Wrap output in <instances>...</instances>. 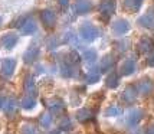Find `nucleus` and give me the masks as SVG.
Listing matches in <instances>:
<instances>
[{"mask_svg": "<svg viewBox=\"0 0 154 134\" xmlns=\"http://www.w3.org/2000/svg\"><path fill=\"white\" fill-rule=\"evenodd\" d=\"M135 97H137V89L135 87H127L124 89V92H122V100L125 101V102H133L135 100Z\"/></svg>", "mask_w": 154, "mask_h": 134, "instance_id": "12", "label": "nucleus"}, {"mask_svg": "<svg viewBox=\"0 0 154 134\" xmlns=\"http://www.w3.org/2000/svg\"><path fill=\"white\" fill-rule=\"evenodd\" d=\"M141 118H143V111L141 110H133L127 115V124L128 126H135Z\"/></svg>", "mask_w": 154, "mask_h": 134, "instance_id": "10", "label": "nucleus"}, {"mask_svg": "<svg viewBox=\"0 0 154 134\" xmlns=\"http://www.w3.org/2000/svg\"><path fill=\"white\" fill-rule=\"evenodd\" d=\"M140 23L143 25V26H147V27L154 26V16H151V14H146L144 17H141Z\"/></svg>", "mask_w": 154, "mask_h": 134, "instance_id": "16", "label": "nucleus"}, {"mask_svg": "<svg viewBox=\"0 0 154 134\" xmlns=\"http://www.w3.org/2000/svg\"><path fill=\"white\" fill-rule=\"evenodd\" d=\"M147 134H154V124H151V126L147 127Z\"/></svg>", "mask_w": 154, "mask_h": 134, "instance_id": "27", "label": "nucleus"}, {"mask_svg": "<svg viewBox=\"0 0 154 134\" xmlns=\"http://www.w3.org/2000/svg\"><path fill=\"white\" fill-rule=\"evenodd\" d=\"M91 10V2L89 0H76L75 3V12L79 14H84Z\"/></svg>", "mask_w": 154, "mask_h": 134, "instance_id": "9", "label": "nucleus"}, {"mask_svg": "<svg viewBox=\"0 0 154 134\" xmlns=\"http://www.w3.org/2000/svg\"><path fill=\"white\" fill-rule=\"evenodd\" d=\"M148 65H154V52H151V55L148 56Z\"/></svg>", "mask_w": 154, "mask_h": 134, "instance_id": "26", "label": "nucleus"}, {"mask_svg": "<svg viewBox=\"0 0 154 134\" xmlns=\"http://www.w3.org/2000/svg\"><path fill=\"white\" fill-rule=\"evenodd\" d=\"M40 124L43 126V127H49L51 126V114H48V113H45V114L40 117Z\"/></svg>", "mask_w": 154, "mask_h": 134, "instance_id": "21", "label": "nucleus"}, {"mask_svg": "<svg viewBox=\"0 0 154 134\" xmlns=\"http://www.w3.org/2000/svg\"><path fill=\"white\" fill-rule=\"evenodd\" d=\"M89 117H91V113H89L88 110H81L79 113L76 114V118L79 121H85V120H88Z\"/></svg>", "mask_w": 154, "mask_h": 134, "instance_id": "20", "label": "nucleus"}, {"mask_svg": "<svg viewBox=\"0 0 154 134\" xmlns=\"http://www.w3.org/2000/svg\"><path fill=\"white\" fill-rule=\"evenodd\" d=\"M42 22H43V25L46 27H52L55 25V22H56V16L52 10H43L42 12Z\"/></svg>", "mask_w": 154, "mask_h": 134, "instance_id": "7", "label": "nucleus"}, {"mask_svg": "<svg viewBox=\"0 0 154 134\" xmlns=\"http://www.w3.org/2000/svg\"><path fill=\"white\" fill-rule=\"evenodd\" d=\"M49 134H59L58 131H52V133H49Z\"/></svg>", "mask_w": 154, "mask_h": 134, "instance_id": "29", "label": "nucleus"}, {"mask_svg": "<svg viewBox=\"0 0 154 134\" xmlns=\"http://www.w3.org/2000/svg\"><path fill=\"white\" fill-rule=\"evenodd\" d=\"M84 58L88 61V62H94L97 59V54H95L94 51H85L84 52Z\"/></svg>", "mask_w": 154, "mask_h": 134, "instance_id": "22", "label": "nucleus"}, {"mask_svg": "<svg viewBox=\"0 0 154 134\" xmlns=\"http://www.w3.org/2000/svg\"><path fill=\"white\" fill-rule=\"evenodd\" d=\"M2 105H3V100H0V107H2Z\"/></svg>", "mask_w": 154, "mask_h": 134, "instance_id": "30", "label": "nucleus"}, {"mask_svg": "<svg viewBox=\"0 0 154 134\" xmlns=\"http://www.w3.org/2000/svg\"><path fill=\"white\" fill-rule=\"evenodd\" d=\"M128 29H130V25H128L127 20L117 19V20H114V22H112V30H114V33L122 35V33H125Z\"/></svg>", "mask_w": 154, "mask_h": 134, "instance_id": "2", "label": "nucleus"}, {"mask_svg": "<svg viewBox=\"0 0 154 134\" xmlns=\"http://www.w3.org/2000/svg\"><path fill=\"white\" fill-rule=\"evenodd\" d=\"M14 67H16V62L14 59H5L2 62V75L3 76H12L14 71Z\"/></svg>", "mask_w": 154, "mask_h": 134, "instance_id": "4", "label": "nucleus"}, {"mask_svg": "<svg viewBox=\"0 0 154 134\" xmlns=\"http://www.w3.org/2000/svg\"><path fill=\"white\" fill-rule=\"evenodd\" d=\"M58 2H59V5L62 7H66L68 6V0H58Z\"/></svg>", "mask_w": 154, "mask_h": 134, "instance_id": "28", "label": "nucleus"}, {"mask_svg": "<svg viewBox=\"0 0 154 134\" xmlns=\"http://www.w3.org/2000/svg\"><path fill=\"white\" fill-rule=\"evenodd\" d=\"M48 108H49L51 111H54V113L62 111V110H63V102L60 100H58V98L51 100V101H48Z\"/></svg>", "mask_w": 154, "mask_h": 134, "instance_id": "14", "label": "nucleus"}, {"mask_svg": "<svg viewBox=\"0 0 154 134\" xmlns=\"http://www.w3.org/2000/svg\"><path fill=\"white\" fill-rule=\"evenodd\" d=\"M135 68H137V65H135V61L127 59L124 64H122V65H121L120 72H121V75H131L135 71Z\"/></svg>", "mask_w": 154, "mask_h": 134, "instance_id": "8", "label": "nucleus"}, {"mask_svg": "<svg viewBox=\"0 0 154 134\" xmlns=\"http://www.w3.org/2000/svg\"><path fill=\"white\" fill-rule=\"evenodd\" d=\"M79 33H81V36H82V39L88 40V42L97 39V38L100 36L98 29H97V27H94L92 25H88V23H85V25H82V26H81Z\"/></svg>", "mask_w": 154, "mask_h": 134, "instance_id": "1", "label": "nucleus"}, {"mask_svg": "<svg viewBox=\"0 0 154 134\" xmlns=\"http://www.w3.org/2000/svg\"><path fill=\"white\" fill-rule=\"evenodd\" d=\"M26 91L29 92H35V84H33V79H32V76H27L26 78Z\"/></svg>", "mask_w": 154, "mask_h": 134, "instance_id": "23", "label": "nucleus"}, {"mask_svg": "<svg viewBox=\"0 0 154 134\" xmlns=\"http://www.w3.org/2000/svg\"><path fill=\"white\" fill-rule=\"evenodd\" d=\"M154 49V43L151 42V39H141L140 43H138V51L143 52V54H147V52H153Z\"/></svg>", "mask_w": 154, "mask_h": 134, "instance_id": "13", "label": "nucleus"}, {"mask_svg": "<svg viewBox=\"0 0 154 134\" xmlns=\"http://www.w3.org/2000/svg\"><path fill=\"white\" fill-rule=\"evenodd\" d=\"M16 42H17V36L14 33H7L2 38V43L5 45L6 49H12L16 45Z\"/></svg>", "mask_w": 154, "mask_h": 134, "instance_id": "11", "label": "nucleus"}, {"mask_svg": "<svg viewBox=\"0 0 154 134\" xmlns=\"http://www.w3.org/2000/svg\"><path fill=\"white\" fill-rule=\"evenodd\" d=\"M112 62H114V58H112V56H109V55H108V56H105V58L102 59V65H101V71H107L108 68L111 67V64H112Z\"/></svg>", "mask_w": 154, "mask_h": 134, "instance_id": "18", "label": "nucleus"}, {"mask_svg": "<svg viewBox=\"0 0 154 134\" xmlns=\"http://www.w3.org/2000/svg\"><path fill=\"white\" fill-rule=\"evenodd\" d=\"M20 32L23 35H30L36 32V23H35L32 19H25L20 25Z\"/></svg>", "mask_w": 154, "mask_h": 134, "instance_id": "5", "label": "nucleus"}, {"mask_svg": "<svg viewBox=\"0 0 154 134\" xmlns=\"http://www.w3.org/2000/svg\"><path fill=\"white\" fill-rule=\"evenodd\" d=\"M38 56V49H29L26 54H25V61H26L27 64H30V62H33L35 61V58Z\"/></svg>", "mask_w": 154, "mask_h": 134, "instance_id": "17", "label": "nucleus"}, {"mask_svg": "<svg viewBox=\"0 0 154 134\" xmlns=\"http://www.w3.org/2000/svg\"><path fill=\"white\" fill-rule=\"evenodd\" d=\"M120 113H121V111H120V108H118V107H109L105 114H107V115H118Z\"/></svg>", "mask_w": 154, "mask_h": 134, "instance_id": "25", "label": "nucleus"}, {"mask_svg": "<svg viewBox=\"0 0 154 134\" xmlns=\"http://www.w3.org/2000/svg\"><path fill=\"white\" fill-rule=\"evenodd\" d=\"M135 89L137 91H140L143 95H147L151 92V89H153V82L147 78H144V79H141L137 82V85H135Z\"/></svg>", "mask_w": 154, "mask_h": 134, "instance_id": "3", "label": "nucleus"}, {"mask_svg": "<svg viewBox=\"0 0 154 134\" xmlns=\"http://www.w3.org/2000/svg\"><path fill=\"white\" fill-rule=\"evenodd\" d=\"M143 0H125V6L133 7V9H138Z\"/></svg>", "mask_w": 154, "mask_h": 134, "instance_id": "24", "label": "nucleus"}, {"mask_svg": "<svg viewBox=\"0 0 154 134\" xmlns=\"http://www.w3.org/2000/svg\"><path fill=\"white\" fill-rule=\"evenodd\" d=\"M100 10L104 16H107V17L108 16H111L115 10V2L114 0H104V2L101 3Z\"/></svg>", "mask_w": 154, "mask_h": 134, "instance_id": "6", "label": "nucleus"}, {"mask_svg": "<svg viewBox=\"0 0 154 134\" xmlns=\"http://www.w3.org/2000/svg\"><path fill=\"white\" fill-rule=\"evenodd\" d=\"M22 107L29 110V108L35 107V98H30V97H26V98H23L22 100Z\"/></svg>", "mask_w": 154, "mask_h": 134, "instance_id": "19", "label": "nucleus"}, {"mask_svg": "<svg viewBox=\"0 0 154 134\" xmlns=\"http://www.w3.org/2000/svg\"><path fill=\"white\" fill-rule=\"evenodd\" d=\"M118 84H120V76H118V75L112 74L107 78V87L108 88H117Z\"/></svg>", "mask_w": 154, "mask_h": 134, "instance_id": "15", "label": "nucleus"}]
</instances>
